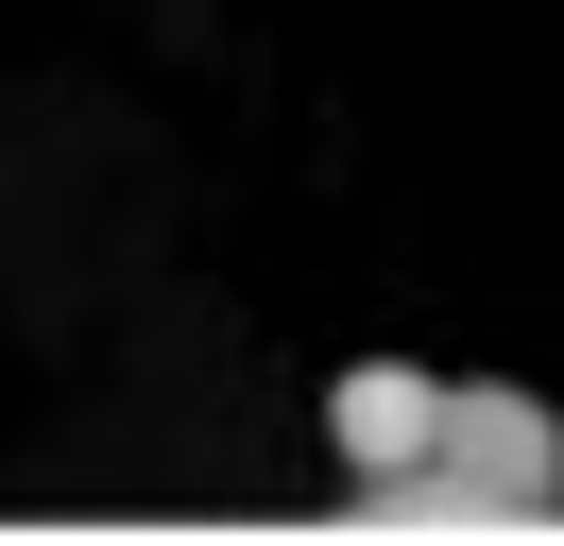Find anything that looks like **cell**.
I'll list each match as a JSON object with an SVG mask.
<instances>
[{
  "label": "cell",
  "mask_w": 564,
  "mask_h": 546,
  "mask_svg": "<svg viewBox=\"0 0 564 546\" xmlns=\"http://www.w3.org/2000/svg\"><path fill=\"white\" fill-rule=\"evenodd\" d=\"M427 478H445L462 512H547L564 495V427H547V393H513V375H445V444H427Z\"/></svg>",
  "instance_id": "1"
},
{
  "label": "cell",
  "mask_w": 564,
  "mask_h": 546,
  "mask_svg": "<svg viewBox=\"0 0 564 546\" xmlns=\"http://www.w3.org/2000/svg\"><path fill=\"white\" fill-rule=\"evenodd\" d=\"M325 444H343L359 478H411L427 444H445V375H427V359H343V393H325Z\"/></svg>",
  "instance_id": "2"
}]
</instances>
